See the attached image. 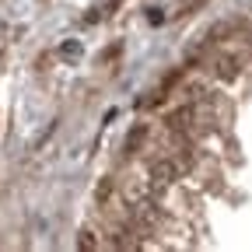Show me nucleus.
<instances>
[{"mask_svg": "<svg viewBox=\"0 0 252 252\" xmlns=\"http://www.w3.org/2000/svg\"><path fill=\"white\" fill-rule=\"evenodd\" d=\"M238 70H242V60L231 56V53H224V56H217V60H214V74H217L220 81H235Z\"/></svg>", "mask_w": 252, "mask_h": 252, "instance_id": "nucleus-1", "label": "nucleus"}, {"mask_svg": "<svg viewBox=\"0 0 252 252\" xmlns=\"http://www.w3.org/2000/svg\"><path fill=\"white\" fill-rule=\"evenodd\" d=\"M140 140H147V126L144 123H137L133 130H130V137H126V154H133L140 147Z\"/></svg>", "mask_w": 252, "mask_h": 252, "instance_id": "nucleus-3", "label": "nucleus"}, {"mask_svg": "<svg viewBox=\"0 0 252 252\" xmlns=\"http://www.w3.org/2000/svg\"><path fill=\"white\" fill-rule=\"evenodd\" d=\"M116 186H119V179H116V175H102V179H98V186H94V203H98V207H109V203H112V196H116Z\"/></svg>", "mask_w": 252, "mask_h": 252, "instance_id": "nucleus-2", "label": "nucleus"}, {"mask_svg": "<svg viewBox=\"0 0 252 252\" xmlns=\"http://www.w3.org/2000/svg\"><path fill=\"white\" fill-rule=\"evenodd\" d=\"M77 245H81V249H98V238H94V231H91V228H84V231H81V238H77Z\"/></svg>", "mask_w": 252, "mask_h": 252, "instance_id": "nucleus-4", "label": "nucleus"}]
</instances>
